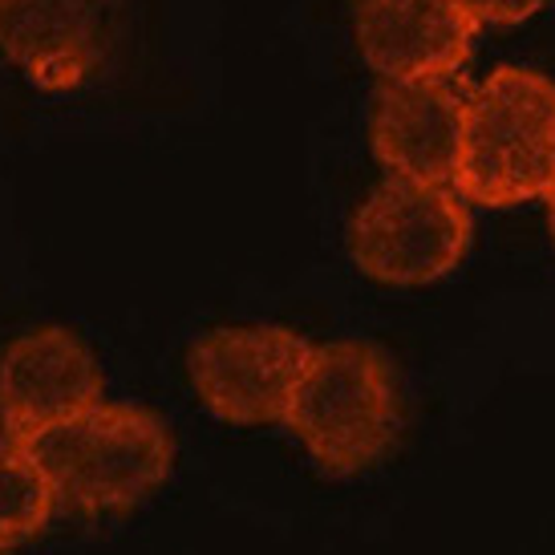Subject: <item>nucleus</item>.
<instances>
[{
    "label": "nucleus",
    "instance_id": "1",
    "mask_svg": "<svg viewBox=\"0 0 555 555\" xmlns=\"http://www.w3.org/2000/svg\"><path fill=\"white\" fill-rule=\"evenodd\" d=\"M555 186V81L503 65L470 86L454 191L478 207H519Z\"/></svg>",
    "mask_w": 555,
    "mask_h": 555
},
{
    "label": "nucleus",
    "instance_id": "2",
    "mask_svg": "<svg viewBox=\"0 0 555 555\" xmlns=\"http://www.w3.org/2000/svg\"><path fill=\"white\" fill-rule=\"evenodd\" d=\"M284 426L324 475H361L401 434V389L382 349L365 340L312 345Z\"/></svg>",
    "mask_w": 555,
    "mask_h": 555
},
{
    "label": "nucleus",
    "instance_id": "3",
    "mask_svg": "<svg viewBox=\"0 0 555 555\" xmlns=\"http://www.w3.org/2000/svg\"><path fill=\"white\" fill-rule=\"evenodd\" d=\"M46 470L57 507L78 515H118L167 482L175 466V438L167 422L142 405L98 401L65 426H53L29 447Z\"/></svg>",
    "mask_w": 555,
    "mask_h": 555
},
{
    "label": "nucleus",
    "instance_id": "4",
    "mask_svg": "<svg viewBox=\"0 0 555 555\" xmlns=\"http://www.w3.org/2000/svg\"><path fill=\"white\" fill-rule=\"evenodd\" d=\"M470 235V203L450 183H414L389 175L357 207L349 223V256L377 284L417 288L454 272Z\"/></svg>",
    "mask_w": 555,
    "mask_h": 555
},
{
    "label": "nucleus",
    "instance_id": "5",
    "mask_svg": "<svg viewBox=\"0 0 555 555\" xmlns=\"http://www.w3.org/2000/svg\"><path fill=\"white\" fill-rule=\"evenodd\" d=\"M309 353L312 340L280 324L216 328L191 349V386L219 422L284 426Z\"/></svg>",
    "mask_w": 555,
    "mask_h": 555
},
{
    "label": "nucleus",
    "instance_id": "6",
    "mask_svg": "<svg viewBox=\"0 0 555 555\" xmlns=\"http://www.w3.org/2000/svg\"><path fill=\"white\" fill-rule=\"evenodd\" d=\"M102 365L78 333L33 328L0 353V430L4 442L29 447L102 401Z\"/></svg>",
    "mask_w": 555,
    "mask_h": 555
},
{
    "label": "nucleus",
    "instance_id": "7",
    "mask_svg": "<svg viewBox=\"0 0 555 555\" xmlns=\"http://www.w3.org/2000/svg\"><path fill=\"white\" fill-rule=\"evenodd\" d=\"M118 0H0V53L41 90H78L106 62Z\"/></svg>",
    "mask_w": 555,
    "mask_h": 555
},
{
    "label": "nucleus",
    "instance_id": "8",
    "mask_svg": "<svg viewBox=\"0 0 555 555\" xmlns=\"http://www.w3.org/2000/svg\"><path fill=\"white\" fill-rule=\"evenodd\" d=\"M466 93L470 86L463 78L382 81L370 114L377 163L393 179L454 186Z\"/></svg>",
    "mask_w": 555,
    "mask_h": 555
},
{
    "label": "nucleus",
    "instance_id": "9",
    "mask_svg": "<svg viewBox=\"0 0 555 555\" xmlns=\"http://www.w3.org/2000/svg\"><path fill=\"white\" fill-rule=\"evenodd\" d=\"M475 33L459 0H357V46L382 81L459 78Z\"/></svg>",
    "mask_w": 555,
    "mask_h": 555
},
{
    "label": "nucleus",
    "instance_id": "10",
    "mask_svg": "<svg viewBox=\"0 0 555 555\" xmlns=\"http://www.w3.org/2000/svg\"><path fill=\"white\" fill-rule=\"evenodd\" d=\"M57 511V494L49 487L46 470L33 463L25 447H0V547L41 535Z\"/></svg>",
    "mask_w": 555,
    "mask_h": 555
},
{
    "label": "nucleus",
    "instance_id": "11",
    "mask_svg": "<svg viewBox=\"0 0 555 555\" xmlns=\"http://www.w3.org/2000/svg\"><path fill=\"white\" fill-rule=\"evenodd\" d=\"M459 4L482 29V25H519V21L540 13L547 0H459Z\"/></svg>",
    "mask_w": 555,
    "mask_h": 555
},
{
    "label": "nucleus",
    "instance_id": "12",
    "mask_svg": "<svg viewBox=\"0 0 555 555\" xmlns=\"http://www.w3.org/2000/svg\"><path fill=\"white\" fill-rule=\"evenodd\" d=\"M547 223H552V240H555V186L547 191Z\"/></svg>",
    "mask_w": 555,
    "mask_h": 555
},
{
    "label": "nucleus",
    "instance_id": "13",
    "mask_svg": "<svg viewBox=\"0 0 555 555\" xmlns=\"http://www.w3.org/2000/svg\"><path fill=\"white\" fill-rule=\"evenodd\" d=\"M0 555H16V552H13V547H0Z\"/></svg>",
    "mask_w": 555,
    "mask_h": 555
}]
</instances>
